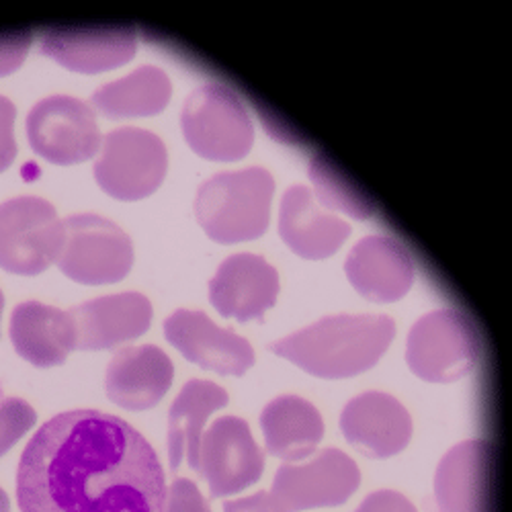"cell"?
<instances>
[{
  "instance_id": "obj_1",
  "label": "cell",
  "mask_w": 512,
  "mask_h": 512,
  "mask_svg": "<svg viewBox=\"0 0 512 512\" xmlns=\"http://www.w3.org/2000/svg\"><path fill=\"white\" fill-rule=\"evenodd\" d=\"M166 500L152 445L132 424L97 410L48 420L17 469L21 512H166Z\"/></svg>"
},
{
  "instance_id": "obj_2",
  "label": "cell",
  "mask_w": 512,
  "mask_h": 512,
  "mask_svg": "<svg viewBox=\"0 0 512 512\" xmlns=\"http://www.w3.org/2000/svg\"><path fill=\"white\" fill-rule=\"evenodd\" d=\"M396 324L388 316H328L289 334L269 349L322 379H345L369 371L388 351Z\"/></svg>"
},
{
  "instance_id": "obj_3",
  "label": "cell",
  "mask_w": 512,
  "mask_h": 512,
  "mask_svg": "<svg viewBox=\"0 0 512 512\" xmlns=\"http://www.w3.org/2000/svg\"><path fill=\"white\" fill-rule=\"evenodd\" d=\"M357 463L338 449H324L308 463H283L269 492L226 500L224 512H302L345 504L359 488Z\"/></svg>"
},
{
  "instance_id": "obj_4",
  "label": "cell",
  "mask_w": 512,
  "mask_h": 512,
  "mask_svg": "<svg viewBox=\"0 0 512 512\" xmlns=\"http://www.w3.org/2000/svg\"><path fill=\"white\" fill-rule=\"evenodd\" d=\"M273 191L275 181L261 166L213 175L197 191V222L222 244L259 238L269 226Z\"/></svg>"
},
{
  "instance_id": "obj_5",
  "label": "cell",
  "mask_w": 512,
  "mask_h": 512,
  "mask_svg": "<svg viewBox=\"0 0 512 512\" xmlns=\"http://www.w3.org/2000/svg\"><path fill=\"white\" fill-rule=\"evenodd\" d=\"M64 246V222L41 197H15L0 203V267L17 275L44 273Z\"/></svg>"
},
{
  "instance_id": "obj_6",
  "label": "cell",
  "mask_w": 512,
  "mask_h": 512,
  "mask_svg": "<svg viewBox=\"0 0 512 512\" xmlns=\"http://www.w3.org/2000/svg\"><path fill=\"white\" fill-rule=\"evenodd\" d=\"M187 144L209 160H240L254 142L252 121L234 91L222 84L195 89L181 111Z\"/></svg>"
},
{
  "instance_id": "obj_7",
  "label": "cell",
  "mask_w": 512,
  "mask_h": 512,
  "mask_svg": "<svg viewBox=\"0 0 512 512\" xmlns=\"http://www.w3.org/2000/svg\"><path fill=\"white\" fill-rule=\"evenodd\" d=\"M480 359V336L461 312L422 316L408 334L406 361L424 381L449 383L472 373Z\"/></svg>"
},
{
  "instance_id": "obj_8",
  "label": "cell",
  "mask_w": 512,
  "mask_h": 512,
  "mask_svg": "<svg viewBox=\"0 0 512 512\" xmlns=\"http://www.w3.org/2000/svg\"><path fill=\"white\" fill-rule=\"evenodd\" d=\"M60 271L82 285L121 281L134 265V244L117 224L95 213H76L64 222Z\"/></svg>"
},
{
  "instance_id": "obj_9",
  "label": "cell",
  "mask_w": 512,
  "mask_h": 512,
  "mask_svg": "<svg viewBox=\"0 0 512 512\" xmlns=\"http://www.w3.org/2000/svg\"><path fill=\"white\" fill-rule=\"evenodd\" d=\"M166 168L168 154L156 134L140 127H119L101 142L95 179L111 197L138 201L160 187Z\"/></svg>"
},
{
  "instance_id": "obj_10",
  "label": "cell",
  "mask_w": 512,
  "mask_h": 512,
  "mask_svg": "<svg viewBox=\"0 0 512 512\" xmlns=\"http://www.w3.org/2000/svg\"><path fill=\"white\" fill-rule=\"evenodd\" d=\"M27 138L33 152L62 166L93 158L103 142L91 105L68 95L46 97L31 107Z\"/></svg>"
},
{
  "instance_id": "obj_11",
  "label": "cell",
  "mask_w": 512,
  "mask_h": 512,
  "mask_svg": "<svg viewBox=\"0 0 512 512\" xmlns=\"http://www.w3.org/2000/svg\"><path fill=\"white\" fill-rule=\"evenodd\" d=\"M265 455L238 416H222L201 437L199 474L213 498L234 496L263 476Z\"/></svg>"
},
{
  "instance_id": "obj_12",
  "label": "cell",
  "mask_w": 512,
  "mask_h": 512,
  "mask_svg": "<svg viewBox=\"0 0 512 512\" xmlns=\"http://www.w3.org/2000/svg\"><path fill=\"white\" fill-rule=\"evenodd\" d=\"M164 336L183 357L201 369L220 375H244L254 365L246 338L213 324L207 314L177 310L164 320Z\"/></svg>"
},
{
  "instance_id": "obj_13",
  "label": "cell",
  "mask_w": 512,
  "mask_h": 512,
  "mask_svg": "<svg viewBox=\"0 0 512 512\" xmlns=\"http://www.w3.org/2000/svg\"><path fill=\"white\" fill-rule=\"evenodd\" d=\"M279 295V275L259 254H232L209 281V300L222 316L238 322L263 320Z\"/></svg>"
},
{
  "instance_id": "obj_14",
  "label": "cell",
  "mask_w": 512,
  "mask_h": 512,
  "mask_svg": "<svg viewBox=\"0 0 512 512\" xmlns=\"http://www.w3.org/2000/svg\"><path fill=\"white\" fill-rule=\"evenodd\" d=\"M152 304L146 295L125 291L105 295L70 310L76 326V349L109 351L140 338L152 324Z\"/></svg>"
},
{
  "instance_id": "obj_15",
  "label": "cell",
  "mask_w": 512,
  "mask_h": 512,
  "mask_svg": "<svg viewBox=\"0 0 512 512\" xmlns=\"http://www.w3.org/2000/svg\"><path fill=\"white\" fill-rule=\"evenodd\" d=\"M345 439L371 459H388L406 449L412 437L408 410L390 394L365 392L340 414Z\"/></svg>"
},
{
  "instance_id": "obj_16",
  "label": "cell",
  "mask_w": 512,
  "mask_h": 512,
  "mask_svg": "<svg viewBox=\"0 0 512 512\" xmlns=\"http://www.w3.org/2000/svg\"><path fill=\"white\" fill-rule=\"evenodd\" d=\"M136 48L134 27H58L41 37V54L84 74L123 66L134 58Z\"/></svg>"
},
{
  "instance_id": "obj_17",
  "label": "cell",
  "mask_w": 512,
  "mask_h": 512,
  "mask_svg": "<svg viewBox=\"0 0 512 512\" xmlns=\"http://www.w3.org/2000/svg\"><path fill=\"white\" fill-rule=\"evenodd\" d=\"M351 285L369 302H398L414 283V263L406 248L388 236H367L345 263Z\"/></svg>"
},
{
  "instance_id": "obj_18",
  "label": "cell",
  "mask_w": 512,
  "mask_h": 512,
  "mask_svg": "<svg viewBox=\"0 0 512 512\" xmlns=\"http://www.w3.org/2000/svg\"><path fill=\"white\" fill-rule=\"evenodd\" d=\"M175 367L154 347H125L109 361L105 375L107 396L125 410L154 408L173 386Z\"/></svg>"
},
{
  "instance_id": "obj_19",
  "label": "cell",
  "mask_w": 512,
  "mask_h": 512,
  "mask_svg": "<svg viewBox=\"0 0 512 512\" xmlns=\"http://www.w3.org/2000/svg\"><path fill=\"white\" fill-rule=\"evenodd\" d=\"M279 234L285 244L304 259H326L351 234V226L326 213L304 185L289 187L281 199Z\"/></svg>"
},
{
  "instance_id": "obj_20",
  "label": "cell",
  "mask_w": 512,
  "mask_h": 512,
  "mask_svg": "<svg viewBox=\"0 0 512 512\" xmlns=\"http://www.w3.org/2000/svg\"><path fill=\"white\" fill-rule=\"evenodd\" d=\"M490 445L472 439L455 445L439 463L435 502L439 512H488Z\"/></svg>"
},
{
  "instance_id": "obj_21",
  "label": "cell",
  "mask_w": 512,
  "mask_h": 512,
  "mask_svg": "<svg viewBox=\"0 0 512 512\" xmlns=\"http://www.w3.org/2000/svg\"><path fill=\"white\" fill-rule=\"evenodd\" d=\"M15 351L35 367H56L76 349V326L70 312L41 302H23L11 316Z\"/></svg>"
},
{
  "instance_id": "obj_22",
  "label": "cell",
  "mask_w": 512,
  "mask_h": 512,
  "mask_svg": "<svg viewBox=\"0 0 512 512\" xmlns=\"http://www.w3.org/2000/svg\"><path fill=\"white\" fill-rule=\"evenodd\" d=\"M228 392L207 379H191L168 412V459L177 474L183 459L199 474L201 437L207 418L228 404Z\"/></svg>"
},
{
  "instance_id": "obj_23",
  "label": "cell",
  "mask_w": 512,
  "mask_h": 512,
  "mask_svg": "<svg viewBox=\"0 0 512 512\" xmlns=\"http://www.w3.org/2000/svg\"><path fill=\"white\" fill-rule=\"evenodd\" d=\"M267 453L297 463L308 459L324 437V420L314 404L297 396L269 402L261 414Z\"/></svg>"
},
{
  "instance_id": "obj_24",
  "label": "cell",
  "mask_w": 512,
  "mask_h": 512,
  "mask_svg": "<svg viewBox=\"0 0 512 512\" xmlns=\"http://www.w3.org/2000/svg\"><path fill=\"white\" fill-rule=\"evenodd\" d=\"M173 95V84L156 66H142L93 93L91 103L111 119L150 117L160 113Z\"/></svg>"
},
{
  "instance_id": "obj_25",
  "label": "cell",
  "mask_w": 512,
  "mask_h": 512,
  "mask_svg": "<svg viewBox=\"0 0 512 512\" xmlns=\"http://www.w3.org/2000/svg\"><path fill=\"white\" fill-rule=\"evenodd\" d=\"M308 173H310V179L314 181L316 197L324 207L345 211L355 220L371 218L373 213L371 201L355 185H351L343 177V173H340L336 166H332V162L326 160L322 154L312 158Z\"/></svg>"
},
{
  "instance_id": "obj_26",
  "label": "cell",
  "mask_w": 512,
  "mask_h": 512,
  "mask_svg": "<svg viewBox=\"0 0 512 512\" xmlns=\"http://www.w3.org/2000/svg\"><path fill=\"white\" fill-rule=\"evenodd\" d=\"M35 410L21 398L0 400V457L35 424Z\"/></svg>"
},
{
  "instance_id": "obj_27",
  "label": "cell",
  "mask_w": 512,
  "mask_h": 512,
  "mask_svg": "<svg viewBox=\"0 0 512 512\" xmlns=\"http://www.w3.org/2000/svg\"><path fill=\"white\" fill-rule=\"evenodd\" d=\"M166 512H211L207 500L201 496L199 488L185 478H177L168 488Z\"/></svg>"
},
{
  "instance_id": "obj_28",
  "label": "cell",
  "mask_w": 512,
  "mask_h": 512,
  "mask_svg": "<svg viewBox=\"0 0 512 512\" xmlns=\"http://www.w3.org/2000/svg\"><path fill=\"white\" fill-rule=\"evenodd\" d=\"M31 41V31L0 35V76L13 74L25 62Z\"/></svg>"
},
{
  "instance_id": "obj_29",
  "label": "cell",
  "mask_w": 512,
  "mask_h": 512,
  "mask_svg": "<svg viewBox=\"0 0 512 512\" xmlns=\"http://www.w3.org/2000/svg\"><path fill=\"white\" fill-rule=\"evenodd\" d=\"M15 105L0 95V173L11 166L17 154V144H15Z\"/></svg>"
},
{
  "instance_id": "obj_30",
  "label": "cell",
  "mask_w": 512,
  "mask_h": 512,
  "mask_svg": "<svg viewBox=\"0 0 512 512\" xmlns=\"http://www.w3.org/2000/svg\"><path fill=\"white\" fill-rule=\"evenodd\" d=\"M355 512H418L416 506L394 490H379L369 494Z\"/></svg>"
},
{
  "instance_id": "obj_31",
  "label": "cell",
  "mask_w": 512,
  "mask_h": 512,
  "mask_svg": "<svg viewBox=\"0 0 512 512\" xmlns=\"http://www.w3.org/2000/svg\"><path fill=\"white\" fill-rule=\"evenodd\" d=\"M0 512H11V502L3 488H0Z\"/></svg>"
},
{
  "instance_id": "obj_32",
  "label": "cell",
  "mask_w": 512,
  "mask_h": 512,
  "mask_svg": "<svg viewBox=\"0 0 512 512\" xmlns=\"http://www.w3.org/2000/svg\"><path fill=\"white\" fill-rule=\"evenodd\" d=\"M3 308H5V297H3V291H0V316H3Z\"/></svg>"
}]
</instances>
